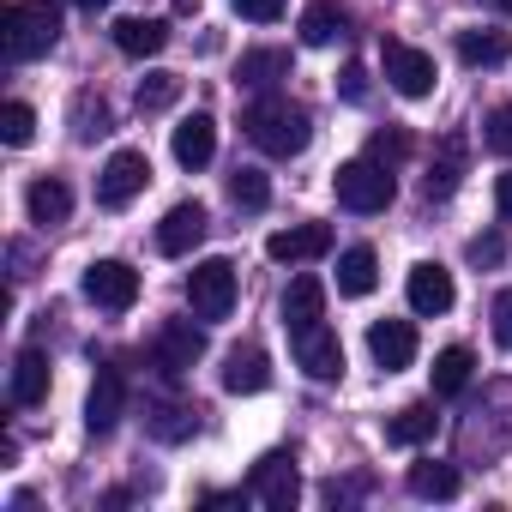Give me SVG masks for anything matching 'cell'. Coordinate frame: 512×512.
Returning a JSON list of instances; mask_svg holds the SVG:
<instances>
[{"label":"cell","instance_id":"8d00e7d4","mask_svg":"<svg viewBox=\"0 0 512 512\" xmlns=\"http://www.w3.org/2000/svg\"><path fill=\"white\" fill-rule=\"evenodd\" d=\"M488 320H494V344L512 350V290H500V296L488 302Z\"/></svg>","mask_w":512,"mask_h":512},{"label":"cell","instance_id":"74e56055","mask_svg":"<svg viewBox=\"0 0 512 512\" xmlns=\"http://www.w3.org/2000/svg\"><path fill=\"white\" fill-rule=\"evenodd\" d=\"M464 253H470V266H500V260H506V241H500V235H476Z\"/></svg>","mask_w":512,"mask_h":512},{"label":"cell","instance_id":"9a60e30c","mask_svg":"<svg viewBox=\"0 0 512 512\" xmlns=\"http://www.w3.org/2000/svg\"><path fill=\"white\" fill-rule=\"evenodd\" d=\"M121 410H127V380H121V368H97V380H91V392H85V428H91V434H109V428L121 422Z\"/></svg>","mask_w":512,"mask_h":512},{"label":"cell","instance_id":"cb8c5ba5","mask_svg":"<svg viewBox=\"0 0 512 512\" xmlns=\"http://www.w3.org/2000/svg\"><path fill=\"white\" fill-rule=\"evenodd\" d=\"M434 428H440L434 398H422V404H404V410L386 422V440H392V446H422V440H434Z\"/></svg>","mask_w":512,"mask_h":512},{"label":"cell","instance_id":"603a6c76","mask_svg":"<svg viewBox=\"0 0 512 512\" xmlns=\"http://www.w3.org/2000/svg\"><path fill=\"white\" fill-rule=\"evenodd\" d=\"M43 398H49V356H43V350H19V356H13V404L31 410V404H43Z\"/></svg>","mask_w":512,"mask_h":512},{"label":"cell","instance_id":"8fae6325","mask_svg":"<svg viewBox=\"0 0 512 512\" xmlns=\"http://www.w3.org/2000/svg\"><path fill=\"white\" fill-rule=\"evenodd\" d=\"M326 253H332V223H296V229L266 235V260H278V266L326 260Z\"/></svg>","mask_w":512,"mask_h":512},{"label":"cell","instance_id":"5bb4252c","mask_svg":"<svg viewBox=\"0 0 512 512\" xmlns=\"http://www.w3.org/2000/svg\"><path fill=\"white\" fill-rule=\"evenodd\" d=\"M404 296H410V308H416L422 320H434V314H446V308L458 302V290H452V272H446V266H434V260L410 266V284H404Z\"/></svg>","mask_w":512,"mask_h":512},{"label":"cell","instance_id":"44dd1931","mask_svg":"<svg viewBox=\"0 0 512 512\" xmlns=\"http://www.w3.org/2000/svg\"><path fill=\"white\" fill-rule=\"evenodd\" d=\"M380 284V260H374V247H344L338 253V296H374Z\"/></svg>","mask_w":512,"mask_h":512},{"label":"cell","instance_id":"2e32d148","mask_svg":"<svg viewBox=\"0 0 512 512\" xmlns=\"http://www.w3.org/2000/svg\"><path fill=\"white\" fill-rule=\"evenodd\" d=\"M368 356H374L386 374L410 368V362H416V326H410V320H374V326H368Z\"/></svg>","mask_w":512,"mask_h":512},{"label":"cell","instance_id":"7402d4cb","mask_svg":"<svg viewBox=\"0 0 512 512\" xmlns=\"http://www.w3.org/2000/svg\"><path fill=\"white\" fill-rule=\"evenodd\" d=\"M458 181H464V139L446 133V139H440V157H434L428 175H422V193H428V199H446V193H458Z\"/></svg>","mask_w":512,"mask_h":512},{"label":"cell","instance_id":"6da1fadb","mask_svg":"<svg viewBox=\"0 0 512 512\" xmlns=\"http://www.w3.org/2000/svg\"><path fill=\"white\" fill-rule=\"evenodd\" d=\"M241 127H247V139L260 145L266 157H302V151H308V139H314L308 109H302V103H290V97H260V103H247Z\"/></svg>","mask_w":512,"mask_h":512},{"label":"cell","instance_id":"484cf974","mask_svg":"<svg viewBox=\"0 0 512 512\" xmlns=\"http://www.w3.org/2000/svg\"><path fill=\"white\" fill-rule=\"evenodd\" d=\"M145 428H151V440L175 446V440H193L199 410H193V404H151V410H145Z\"/></svg>","mask_w":512,"mask_h":512},{"label":"cell","instance_id":"d4e9b609","mask_svg":"<svg viewBox=\"0 0 512 512\" xmlns=\"http://www.w3.org/2000/svg\"><path fill=\"white\" fill-rule=\"evenodd\" d=\"M428 374H434V398H458V392L470 386V374H476V356H470L464 344H452V350H440V356H434V368H428Z\"/></svg>","mask_w":512,"mask_h":512},{"label":"cell","instance_id":"4316f807","mask_svg":"<svg viewBox=\"0 0 512 512\" xmlns=\"http://www.w3.org/2000/svg\"><path fill=\"white\" fill-rule=\"evenodd\" d=\"M235 79L241 85H278V79H290V49H247L235 61Z\"/></svg>","mask_w":512,"mask_h":512},{"label":"cell","instance_id":"7c38bea8","mask_svg":"<svg viewBox=\"0 0 512 512\" xmlns=\"http://www.w3.org/2000/svg\"><path fill=\"white\" fill-rule=\"evenodd\" d=\"M296 368H302L308 380H338V374H344V344H338V332H332V326H302V332H296Z\"/></svg>","mask_w":512,"mask_h":512},{"label":"cell","instance_id":"3957f363","mask_svg":"<svg viewBox=\"0 0 512 512\" xmlns=\"http://www.w3.org/2000/svg\"><path fill=\"white\" fill-rule=\"evenodd\" d=\"M332 187H338V205H344V211H362V217H374V211H386V205H392V193H398V181H392V169H386V163H374V157H356V163H338V175H332Z\"/></svg>","mask_w":512,"mask_h":512},{"label":"cell","instance_id":"836d02e7","mask_svg":"<svg viewBox=\"0 0 512 512\" xmlns=\"http://www.w3.org/2000/svg\"><path fill=\"white\" fill-rule=\"evenodd\" d=\"M410 151H416V139H410L404 127H380V133L368 139V157H374V163H386V169H398Z\"/></svg>","mask_w":512,"mask_h":512},{"label":"cell","instance_id":"ba28073f","mask_svg":"<svg viewBox=\"0 0 512 512\" xmlns=\"http://www.w3.org/2000/svg\"><path fill=\"white\" fill-rule=\"evenodd\" d=\"M145 181H151V157L145 151H115L103 163V175H97V205L121 211V205H133L145 193Z\"/></svg>","mask_w":512,"mask_h":512},{"label":"cell","instance_id":"d590c367","mask_svg":"<svg viewBox=\"0 0 512 512\" xmlns=\"http://www.w3.org/2000/svg\"><path fill=\"white\" fill-rule=\"evenodd\" d=\"M482 145L500 151V157H512V109H488V121H482Z\"/></svg>","mask_w":512,"mask_h":512},{"label":"cell","instance_id":"e0dca14e","mask_svg":"<svg viewBox=\"0 0 512 512\" xmlns=\"http://www.w3.org/2000/svg\"><path fill=\"white\" fill-rule=\"evenodd\" d=\"M169 145H175V163H181V169H205V163L217 157V121H211V115H187Z\"/></svg>","mask_w":512,"mask_h":512},{"label":"cell","instance_id":"f35d334b","mask_svg":"<svg viewBox=\"0 0 512 512\" xmlns=\"http://www.w3.org/2000/svg\"><path fill=\"white\" fill-rule=\"evenodd\" d=\"M235 13L253 25H272V19H284V0H235Z\"/></svg>","mask_w":512,"mask_h":512},{"label":"cell","instance_id":"7bdbcfd3","mask_svg":"<svg viewBox=\"0 0 512 512\" xmlns=\"http://www.w3.org/2000/svg\"><path fill=\"white\" fill-rule=\"evenodd\" d=\"M175 7H181V13H193V7H199V0H175Z\"/></svg>","mask_w":512,"mask_h":512},{"label":"cell","instance_id":"52a82bcc","mask_svg":"<svg viewBox=\"0 0 512 512\" xmlns=\"http://www.w3.org/2000/svg\"><path fill=\"white\" fill-rule=\"evenodd\" d=\"M85 302H97L103 314H127L139 302V272L127 260H91L85 266Z\"/></svg>","mask_w":512,"mask_h":512},{"label":"cell","instance_id":"ffe728a7","mask_svg":"<svg viewBox=\"0 0 512 512\" xmlns=\"http://www.w3.org/2000/svg\"><path fill=\"white\" fill-rule=\"evenodd\" d=\"M25 211H31V223L55 229V223H67V217H73V187H67V181H55V175H43V181H31Z\"/></svg>","mask_w":512,"mask_h":512},{"label":"cell","instance_id":"ee69618b","mask_svg":"<svg viewBox=\"0 0 512 512\" xmlns=\"http://www.w3.org/2000/svg\"><path fill=\"white\" fill-rule=\"evenodd\" d=\"M494 7H500V13H512V0H494Z\"/></svg>","mask_w":512,"mask_h":512},{"label":"cell","instance_id":"d6a6232c","mask_svg":"<svg viewBox=\"0 0 512 512\" xmlns=\"http://www.w3.org/2000/svg\"><path fill=\"white\" fill-rule=\"evenodd\" d=\"M109 127H115V121H109V103H103L97 91H79V97H73V139L91 145V139H103Z\"/></svg>","mask_w":512,"mask_h":512},{"label":"cell","instance_id":"83f0119b","mask_svg":"<svg viewBox=\"0 0 512 512\" xmlns=\"http://www.w3.org/2000/svg\"><path fill=\"white\" fill-rule=\"evenodd\" d=\"M410 494L416 500H452L458 494V464H440V458L410 464Z\"/></svg>","mask_w":512,"mask_h":512},{"label":"cell","instance_id":"60d3db41","mask_svg":"<svg viewBox=\"0 0 512 512\" xmlns=\"http://www.w3.org/2000/svg\"><path fill=\"white\" fill-rule=\"evenodd\" d=\"M494 211H500V217H512V169H506V175H494Z\"/></svg>","mask_w":512,"mask_h":512},{"label":"cell","instance_id":"8992f818","mask_svg":"<svg viewBox=\"0 0 512 512\" xmlns=\"http://www.w3.org/2000/svg\"><path fill=\"white\" fill-rule=\"evenodd\" d=\"M247 494H253V500H266L272 512H290V506L302 500L296 452H266L260 464H253V476H247Z\"/></svg>","mask_w":512,"mask_h":512},{"label":"cell","instance_id":"277c9868","mask_svg":"<svg viewBox=\"0 0 512 512\" xmlns=\"http://www.w3.org/2000/svg\"><path fill=\"white\" fill-rule=\"evenodd\" d=\"M380 67H386V85L398 91V97H428L434 85H440V67H434V55H422L416 43H398V37H386L380 43Z\"/></svg>","mask_w":512,"mask_h":512},{"label":"cell","instance_id":"5b68a950","mask_svg":"<svg viewBox=\"0 0 512 512\" xmlns=\"http://www.w3.org/2000/svg\"><path fill=\"white\" fill-rule=\"evenodd\" d=\"M187 308L199 320H229V308H235V266L229 260H199L187 272Z\"/></svg>","mask_w":512,"mask_h":512},{"label":"cell","instance_id":"4fadbf2b","mask_svg":"<svg viewBox=\"0 0 512 512\" xmlns=\"http://www.w3.org/2000/svg\"><path fill=\"white\" fill-rule=\"evenodd\" d=\"M266 386H272V356H266L260 344H235V350L223 356V392L253 398V392H266Z\"/></svg>","mask_w":512,"mask_h":512},{"label":"cell","instance_id":"ac0fdd59","mask_svg":"<svg viewBox=\"0 0 512 512\" xmlns=\"http://www.w3.org/2000/svg\"><path fill=\"white\" fill-rule=\"evenodd\" d=\"M320 320H326V284L314 272L290 278V290H284V326L302 332V326H320Z\"/></svg>","mask_w":512,"mask_h":512},{"label":"cell","instance_id":"d6986e66","mask_svg":"<svg viewBox=\"0 0 512 512\" xmlns=\"http://www.w3.org/2000/svg\"><path fill=\"white\" fill-rule=\"evenodd\" d=\"M115 49H121L127 61H151V55L169 49V25H163V19H121V25H115Z\"/></svg>","mask_w":512,"mask_h":512},{"label":"cell","instance_id":"7a4b0ae2","mask_svg":"<svg viewBox=\"0 0 512 512\" xmlns=\"http://www.w3.org/2000/svg\"><path fill=\"white\" fill-rule=\"evenodd\" d=\"M61 43V7L55 0H7L0 7V49L7 61H37Z\"/></svg>","mask_w":512,"mask_h":512},{"label":"cell","instance_id":"4dcf8cb0","mask_svg":"<svg viewBox=\"0 0 512 512\" xmlns=\"http://www.w3.org/2000/svg\"><path fill=\"white\" fill-rule=\"evenodd\" d=\"M229 199H235L241 211H266V205H272V181H266V169L235 163V175H229Z\"/></svg>","mask_w":512,"mask_h":512},{"label":"cell","instance_id":"f1b7e54d","mask_svg":"<svg viewBox=\"0 0 512 512\" xmlns=\"http://www.w3.org/2000/svg\"><path fill=\"white\" fill-rule=\"evenodd\" d=\"M512 55L506 31H458V61L464 67H500Z\"/></svg>","mask_w":512,"mask_h":512},{"label":"cell","instance_id":"ab89813d","mask_svg":"<svg viewBox=\"0 0 512 512\" xmlns=\"http://www.w3.org/2000/svg\"><path fill=\"white\" fill-rule=\"evenodd\" d=\"M338 91H344V103H368V73L350 61V67H344V79H338Z\"/></svg>","mask_w":512,"mask_h":512},{"label":"cell","instance_id":"9c48e42d","mask_svg":"<svg viewBox=\"0 0 512 512\" xmlns=\"http://www.w3.org/2000/svg\"><path fill=\"white\" fill-rule=\"evenodd\" d=\"M205 229H211L205 205H199V199H181V205H169L163 223H157V253H169V260H187V253L205 241Z\"/></svg>","mask_w":512,"mask_h":512},{"label":"cell","instance_id":"1f68e13d","mask_svg":"<svg viewBox=\"0 0 512 512\" xmlns=\"http://www.w3.org/2000/svg\"><path fill=\"white\" fill-rule=\"evenodd\" d=\"M181 85H187L181 73H145V79H139V97H133V103H139V115H163V109H175Z\"/></svg>","mask_w":512,"mask_h":512},{"label":"cell","instance_id":"f546056e","mask_svg":"<svg viewBox=\"0 0 512 512\" xmlns=\"http://www.w3.org/2000/svg\"><path fill=\"white\" fill-rule=\"evenodd\" d=\"M338 37H344V7H338V0H314V7L302 13V43L308 49H326Z\"/></svg>","mask_w":512,"mask_h":512},{"label":"cell","instance_id":"e575fe53","mask_svg":"<svg viewBox=\"0 0 512 512\" xmlns=\"http://www.w3.org/2000/svg\"><path fill=\"white\" fill-rule=\"evenodd\" d=\"M0 139H7L13 151L31 145V139H37V109H31V103H7V109H0Z\"/></svg>","mask_w":512,"mask_h":512},{"label":"cell","instance_id":"b9f144b4","mask_svg":"<svg viewBox=\"0 0 512 512\" xmlns=\"http://www.w3.org/2000/svg\"><path fill=\"white\" fill-rule=\"evenodd\" d=\"M73 7H85V13H103V7H109V0H73Z\"/></svg>","mask_w":512,"mask_h":512},{"label":"cell","instance_id":"30bf717a","mask_svg":"<svg viewBox=\"0 0 512 512\" xmlns=\"http://www.w3.org/2000/svg\"><path fill=\"white\" fill-rule=\"evenodd\" d=\"M205 356V332L193 326V320H169L163 332H157V350H151V362H157V374L163 380H181L193 362Z\"/></svg>","mask_w":512,"mask_h":512}]
</instances>
